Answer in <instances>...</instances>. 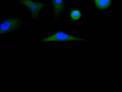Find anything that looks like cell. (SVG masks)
Here are the masks:
<instances>
[{
  "instance_id": "obj_1",
  "label": "cell",
  "mask_w": 122,
  "mask_h": 92,
  "mask_svg": "<svg viewBox=\"0 0 122 92\" xmlns=\"http://www.w3.org/2000/svg\"><path fill=\"white\" fill-rule=\"evenodd\" d=\"M22 21L20 18L11 17L4 20L1 24L0 34H6L15 31L20 28Z\"/></svg>"
},
{
  "instance_id": "obj_2",
  "label": "cell",
  "mask_w": 122,
  "mask_h": 92,
  "mask_svg": "<svg viewBox=\"0 0 122 92\" xmlns=\"http://www.w3.org/2000/svg\"><path fill=\"white\" fill-rule=\"evenodd\" d=\"M19 3L28 8L30 11L33 19L35 20L38 18L40 12L45 5L41 2L33 1L31 0H18Z\"/></svg>"
},
{
  "instance_id": "obj_3",
  "label": "cell",
  "mask_w": 122,
  "mask_h": 92,
  "mask_svg": "<svg viewBox=\"0 0 122 92\" xmlns=\"http://www.w3.org/2000/svg\"><path fill=\"white\" fill-rule=\"evenodd\" d=\"M85 40L83 39L75 37L63 32H59L51 36L43 38L41 41L44 42L52 41L62 42L70 41H83Z\"/></svg>"
},
{
  "instance_id": "obj_4",
  "label": "cell",
  "mask_w": 122,
  "mask_h": 92,
  "mask_svg": "<svg viewBox=\"0 0 122 92\" xmlns=\"http://www.w3.org/2000/svg\"><path fill=\"white\" fill-rule=\"evenodd\" d=\"M54 13L55 16H57L62 13L64 8L63 0H52Z\"/></svg>"
},
{
  "instance_id": "obj_5",
  "label": "cell",
  "mask_w": 122,
  "mask_h": 92,
  "mask_svg": "<svg viewBox=\"0 0 122 92\" xmlns=\"http://www.w3.org/2000/svg\"><path fill=\"white\" fill-rule=\"evenodd\" d=\"M94 1L97 7L100 9L108 7L111 3V0H94Z\"/></svg>"
},
{
  "instance_id": "obj_6",
  "label": "cell",
  "mask_w": 122,
  "mask_h": 92,
  "mask_svg": "<svg viewBox=\"0 0 122 92\" xmlns=\"http://www.w3.org/2000/svg\"><path fill=\"white\" fill-rule=\"evenodd\" d=\"M71 16L74 20H77L80 18L81 16L80 12L78 10H74L71 11Z\"/></svg>"
}]
</instances>
